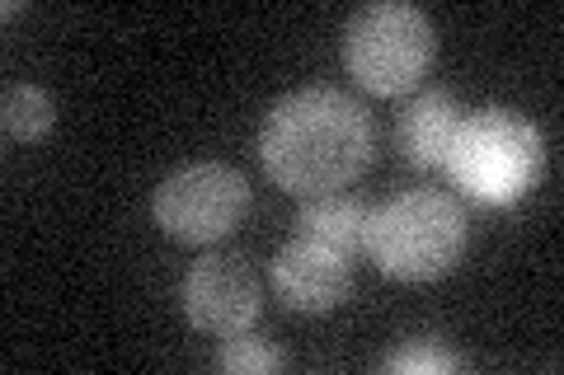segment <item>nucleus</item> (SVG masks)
I'll return each mask as SVG.
<instances>
[{
	"label": "nucleus",
	"instance_id": "nucleus-1",
	"mask_svg": "<svg viewBox=\"0 0 564 375\" xmlns=\"http://www.w3.org/2000/svg\"><path fill=\"white\" fill-rule=\"evenodd\" d=\"M259 159L292 198H325L372 165V118L339 89H296L263 118Z\"/></svg>",
	"mask_w": 564,
	"mask_h": 375
},
{
	"label": "nucleus",
	"instance_id": "nucleus-2",
	"mask_svg": "<svg viewBox=\"0 0 564 375\" xmlns=\"http://www.w3.org/2000/svg\"><path fill=\"white\" fill-rule=\"evenodd\" d=\"M541 132L513 109H480L456 122L443 169L480 207L518 202L541 174Z\"/></svg>",
	"mask_w": 564,
	"mask_h": 375
},
{
	"label": "nucleus",
	"instance_id": "nucleus-3",
	"mask_svg": "<svg viewBox=\"0 0 564 375\" xmlns=\"http://www.w3.org/2000/svg\"><path fill=\"white\" fill-rule=\"evenodd\" d=\"M466 249V211L447 192L410 188L400 198L381 202L367 221V254L381 263V273L400 282H429L452 273V263Z\"/></svg>",
	"mask_w": 564,
	"mask_h": 375
},
{
	"label": "nucleus",
	"instance_id": "nucleus-4",
	"mask_svg": "<svg viewBox=\"0 0 564 375\" xmlns=\"http://www.w3.org/2000/svg\"><path fill=\"white\" fill-rule=\"evenodd\" d=\"M437 33L433 20L419 5L404 0H377V5L358 10L348 20L344 57L348 70L367 95H404L423 80V70L433 62Z\"/></svg>",
	"mask_w": 564,
	"mask_h": 375
},
{
	"label": "nucleus",
	"instance_id": "nucleus-5",
	"mask_svg": "<svg viewBox=\"0 0 564 375\" xmlns=\"http://www.w3.org/2000/svg\"><path fill=\"white\" fill-rule=\"evenodd\" d=\"M250 207V184L231 165H184L155 188V221L184 244L226 240Z\"/></svg>",
	"mask_w": 564,
	"mask_h": 375
},
{
	"label": "nucleus",
	"instance_id": "nucleus-6",
	"mask_svg": "<svg viewBox=\"0 0 564 375\" xmlns=\"http://www.w3.org/2000/svg\"><path fill=\"white\" fill-rule=\"evenodd\" d=\"M263 310L259 273L240 254H207L203 263L188 267L184 277V315L193 329L231 338L250 333V324Z\"/></svg>",
	"mask_w": 564,
	"mask_h": 375
},
{
	"label": "nucleus",
	"instance_id": "nucleus-7",
	"mask_svg": "<svg viewBox=\"0 0 564 375\" xmlns=\"http://www.w3.org/2000/svg\"><path fill=\"white\" fill-rule=\"evenodd\" d=\"M348 258L352 254H344V249L296 235L288 249H278L273 287L296 315H325V310L339 306L344 291H348V277H352Z\"/></svg>",
	"mask_w": 564,
	"mask_h": 375
},
{
	"label": "nucleus",
	"instance_id": "nucleus-8",
	"mask_svg": "<svg viewBox=\"0 0 564 375\" xmlns=\"http://www.w3.org/2000/svg\"><path fill=\"white\" fill-rule=\"evenodd\" d=\"M456 103L443 89H419V95L404 103L395 118V141L400 155L410 159L414 169H437L447 159V146L456 136Z\"/></svg>",
	"mask_w": 564,
	"mask_h": 375
},
{
	"label": "nucleus",
	"instance_id": "nucleus-9",
	"mask_svg": "<svg viewBox=\"0 0 564 375\" xmlns=\"http://www.w3.org/2000/svg\"><path fill=\"white\" fill-rule=\"evenodd\" d=\"M367 221H372V207L348 198V192H325V198H302L296 211V235L334 244L344 254H358L367 249Z\"/></svg>",
	"mask_w": 564,
	"mask_h": 375
},
{
	"label": "nucleus",
	"instance_id": "nucleus-10",
	"mask_svg": "<svg viewBox=\"0 0 564 375\" xmlns=\"http://www.w3.org/2000/svg\"><path fill=\"white\" fill-rule=\"evenodd\" d=\"M0 122H6L10 141H39L52 132V122H57V103H52V95L39 85H10L6 103H0Z\"/></svg>",
	"mask_w": 564,
	"mask_h": 375
},
{
	"label": "nucleus",
	"instance_id": "nucleus-11",
	"mask_svg": "<svg viewBox=\"0 0 564 375\" xmlns=\"http://www.w3.org/2000/svg\"><path fill=\"white\" fill-rule=\"evenodd\" d=\"M288 356H282L273 343H263V338H245V333H231L221 343V352L212 356V366L217 371H236V375H259V371H278Z\"/></svg>",
	"mask_w": 564,
	"mask_h": 375
},
{
	"label": "nucleus",
	"instance_id": "nucleus-12",
	"mask_svg": "<svg viewBox=\"0 0 564 375\" xmlns=\"http://www.w3.org/2000/svg\"><path fill=\"white\" fill-rule=\"evenodd\" d=\"M386 371H395V375H447V371H456V356L447 348H437V343H404V348H395L391 356H386Z\"/></svg>",
	"mask_w": 564,
	"mask_h": 375
}]
</instances>
